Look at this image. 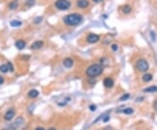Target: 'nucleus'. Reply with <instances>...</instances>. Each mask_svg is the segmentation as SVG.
<instances>
[{
    "label": "nucleus",
    "mask_w": 157,
    "mask_h": 130,
    "mask_svg": "<svg viewBox=\"0 0 157 130\" xmlns=\"http://www.w3.org/2000/svg\"><path fill=\"white\" fill-rule=\"evenodd\" d=\"M48 130H57L56 128H49Z\"/></svg>",
    "instance_id": "2f4dec72"
},
{
    "label": "nucleus",
    "mask_w": 157,
    "mask_h": 130,
    "mask_svg": "<svg viewBox=\"0 0 157 130\" xmlns=\"http://www.w3.org/2000/svg\"><path fill=\"white\" fill-rule=\"evenodd\" d=\"M150 38L153 42H155L156 41V34L154 31H151L150 32Z\"/></svg>",
    "instance_id": "412c9836"
},
{
    "label": "nucleus",
    "mask_w": 157,
    "mask_h": 130,
    "mask_svg": "<svg viewBox=\"0 0 157 130\" xmlns=\"http://www.w3.org/2000/svg\"><path fill=\"white\" fill-rule=\"evenodd\" d=\"M9 66L7 64H4V65H0V72L1 73H3V74H5V73H7V72L9 71Z\"/></svg>",
    "instance_id": "f3484780"
},
{
    "label": "nucleus",
    "mask_w": 157,
    "mask_h": 130,
    "mask_svg": "<svg viewBox=\"0 0 157 130\" xmlns=\"http://www.w3.org/2000/svg\"><path fill=\"white\" fill-rule=\"evenodd\" d=\"M15 46H16L18 49H19V50H22V49H24L25 47V42L24 40L19 39V40H18V41H16Z\"/></svg>",
    "instance_id": "ddd939ff"
},
{
    "label": "nucleus",
    "mask_w": 157,
    "mask_h": 130,
    "mask_svg": "<svg viewBox=\"0 0 157 130\" xmlns=\"http://www.w3.org/2000/svg\"><path fill=\"white\" fill-rule=\"evenodd\" d=\"M111 49L113 51V52H116V51L118 50V45L116 44H113L111 46Z\"/></svg>",
    "instance_id": "b1692460"
},
{
    "label": "nucleus",
    "mask_w": 157,
    "mask_h": 130,
    "mask_svg": "<svg viewBox=\"0 0 157 130\" xmlns=\"http://www.w3.org/2000/svg\"><path fill=\"white\" fill-rule=\"evenodd\" d=\"M96 108H97V107L95 105H90V106H89V109H90L92 112L95 111V110H96Z\"/></svg>",
    "instance_id": "a878e982"
},
{
    "label": "nucleus",
    "mask_w": 157,
    "mask_h": 130,
    "mask_svg": "<svg viewBox=\"0 0 157 130\" xmlns=\"http://www.w3.org/2000/svg\"><path fill=\"white\" fill-rule=\"evenodd\" d=\"M25 4H27L28 6H32V5L35 4V0H26V1H25Z\"/></svg>",
    "instance_id": "5701e85b"
},
{
    "label": "nucleus",
    "mask_w": 157,
    "mask_h": 130,
    "mask_svg": "<svg viewBox=\"0 0 157 130\" xmlns=\"http://www.w3.org/2000/svg\"><path fill=\"white\" fill-rule=\"evenodd\" d=\"M24 123V120L23 118H18L16 121H15L14 123L10 126V129L11 130H17L19 128L21 127V125Z\"/></svg>",
    "instance_id": "423d86ee"
},
{
    "label": "nucleus",
    "mask_w": 157,
    "mask_h": 130,
    "mask_svg": "<svg viewBox=\"0 0 157 130\" xmlns=\"http://www.w3.org/2000/svg\"><path fill=\"white\" fill-rule=\"evenodd\" d=\"M135 68L138 70L139 72L146 73V72L149 69V64H148V62L144 59H138L135 63Z\"/></svg>",
    "instance_id": "7ed1b4c3"
},
{
    "label": "nucleus",
    "mask_w": 157,
    "mask_h": 130,
    "mask_svg": "<svg viewBox=\"0 0 157 130\" xmlns=\"http://www.w3.org/2000/svg\"><path fill=\"white\" fill-rule=\"evenodd\" d=\"M122 10V12L125 13V14H128V13L131 12V11H132V7L130 6L129 4H125V5H123L121 8Z\"/></svg>",
    "instance_id": "dca6fc26"
},
{
    "label": "nucleus",
    "mask_w": 157,
    "mask_h": 130,
    "mask_svg": "<svg viewBox=\"0 0 157 130\" xmlns=\"http://www.w3.org/2000/svg\"><path fill=\"white\" fill-rule=\"evenodd\" d=\"M4 79L2 77V76H0V85L3 84V83H4Z\"/></svg>",
    "instance_id": "c85d7f7f"
},
{
    "label": "nucleus",
    "mask_w": 157,
    "mask_h": 130,
    "mask_svg": "<svg viewBox=\"0 0 157 130\" xmlns=\"http://www.w3.org/2000/svg\"><path fill=\"white\" fill-rule=\"evenodd\" d=\"M82 16L79 13H72L68 14L64 17L63 21L66 25L69 26H76V25H80L82 21Z\"/></svg>",
    "instance_id": "f257e3e1"
},
{
    "label": "nucleus",
    "mask_w": 157,
    "mask_h": 130,
    "mask_svg": "<svg viewBox=\"0 0 157 130\" xmlns=\"http://www.w3.org/2000/svg\"><path fill=\"white\" fill-rule=\"evenodd\" d=\"M55 7L60 11L68 10L71 7V2L69 0H57L55 2Z\"/></svg>",
    "instance_id": "20e7f679"
},
{
    "label": "nucleus",
    "mask_w": 157,
    "mask_h": 130,
    "mask_svg": "<svg viewBox=\"0 0 157 130\" xmlns=\"http://www.w3.org/2000/svg\"><path fill=\"white\" fill-rule=\"evenodd\" d=\"M10 25L13 27H18V26L22 25V22L18 21V20H12V21L10 22Z\"/></svg>",
    "instance_id": "a211bd4d"
},
{
    "label": "nucleus",
    "mask_w": 157,
    "mask_h": 130,
    "mask_svg": "<svg viewBox=\"0 0 157 130\" xmlns=\"http://www.w3.org/2000/svg\"><path fill=\"white\" fill-rule=\"evenodd\" d=\"M43 46H44V42L41 41V40H38V41H35L34 43H32L31 47V49H33V50H38V49L42 48Z\"/></svg>",
    "instance_id": "6e6552de"
},
{
    "label": "nucleus",
    "mask_w": 157,
    "mask_h": 130,
    "mask_svg": "<svg viewBox=\"0 0 157 130\" xmlns=\"http://www.w3.org/2000/svg\"><path fill=\"white\" fill-rule=\"evenodd\" d=\"M94 3H101V2H102L103 0H92Z\"/></svg>",
    "instance_id": "c756f323"
},
{
    "label": "nucleus",
    "mask_w": 157,
    "mask_h": 130,
    "mask_svg": "<svg viewBox=\"0 0 157 130\" xmlns=\"http://www.w3.org/2000/svg\"><path fill=\"white\" fill-rule=\"evenodd\" d=\"M143 93H156L157 92V86H151L148 87H146L142 90Z\"/></svg>",
    "instance_id": "2eb2a0df"
},
{
    "label": "nucleus",
    "mask_w": 157,
    "mask_h": 130,
    "mask_svg": "<svg viewBox=\"0 0 157 130\" xmlns=\"http://www.w3.org/2000/svg\"><path fill=\"white\" fill-rule=\"evenodd\" d=\"M103 85H104L105 87L112 88L113 86V85H114V81H113V80L112 79V78L107 77L103 80Z\"/></svg>",
    "instance_id": "0eeeda50"
},
{
    "label": "nucleus",
    "mask_w": 157,
    "mask_h": 130,
    "mask_svg": "<svg viewBox=\"0 0 157 130\" xmlns=\"http://www.w3.org/2000/svg\"><path fill=\"white\" fill-rule=\"evenodd\" d=\"M99 40H100V36L97 35V34L90 33L88 34L87 37H86V41L89 44H94V43L98 42Z\"/></svg>",
    "instance_id": "39448f33"
},
{
    "label": "nucleus",
    "mask_w": 157,
    "mask_h": 130,
    "mask_svg": "<svg viewBox=\"0 0 157 130\" xmlns=\"http://www.w3.org/2000/svg\"><path fill=\"white\" fill-rule=\"evenodd\" d=\"M9 8L10 9V10H14V9L18 8V4L17 2H11L9 4Z\"/></svg>",
    "instance_id": "aec40b11"
},
{
    "label": "nucleus",
    "mask_w": 157,
    "mask_h": 130,
    "mask_svg": "<svg viewBox=\"0 0 157 130\" xmlns=\"http://www.w3.org/2000/svg\"><path fill=\"white\" fill-rule=\"evenodd\" d=\"M153 107L157 111V100H156V101H154V103H153Z\"/></svg>",
    "instance_id": "cd10ccee"
},
{
    "label": "nucleus",
    "mask_w": 157,
    "mask_h": 130,
    "mask_svg": "<svg viewBox=\"0 0 157 130\" xmlns=\"http://www.w3.org/2000/svg\"><path fill=\"white\" fill-rule=\"evenodd\" d=\"M129 97H130L129 93H125V94H123L121 97H120V101H127V100H128V99H129Z\"/></svg>",
    "instance_id": "4be33fe9"
},
{
    "label": "nucleus",
    "mask_w": 157,
    "mask_h": 130,
    "mask_svg": "<svg viewBox=\"0 0 157 130\" xmlns=\"http://www.w3.org/2000/svg\"><path fill=\"white\" fill-rule=\"evenodd\" d=\"M109 120H110V116H109V115L103 116V122H107Z\"/></svg>",
    "instance_id": "393cba45"
},
{
    "label": "nucleus",
    "mask_w": 157,
    "mask_h": 130,
    "mask_svg": "<svg viewBox=\"0 0 157 130\" xmlns=\"http://www.w3.org/2000/svg\"><path fill=\"white\" fill-rule=\"evenodd\" d=\"M7 65H8L9 69H10V71L12 72V71H13V65H11V63H10V62H8V63H7Z\"/></svg>",
    "instance_id": "bb28decb"
},
{
    "label": "nucleus",
    "mask_w": 157,
    "mask_h": 130,
    "mask_svg": "<svg viewBox=\"0 0 157 130\" xmlns=\"http://www.w3.org/2000/svg\"><path fill=\"white\" fill-rule=\"evenodd\" d=\"M63 65H64L65 67H66V68H71L73 65V59H71V58H66V59H65L64 61H63Z\"/></svg>",
    "instance_id": "9b49d317"
},
{
    "label": "nucleus",
    "mask_w": 157,
    "mask_h": 130,
    "mask_svg": "<svg viewBox=\"0 0 157 130\" xmlns=\"http://www.w3.org/2000/svg\"><path fill=\"white\" fill-rule=\"evenodd\" d=\"M14 115H15V111L13 109H10L4 114V119L6 120V121H10V120H12Z\"/></svg>",
    "instance_id": "9d476101"
},
{
    "label": "nucleus",
    "mask_w": 157,
    "mask_h": 130,
    "mask_svg": "<svg viewBox=\"0 0 157 130\" xmlns=\"http://www.w3.org/2000/svg\"><path fill=\"white\" fill-rule=\"evenodd\" d=\"M103 72V66L100 64H92V65H89L86 70V74L87 77L91 78V79H94V78L99 77L101 75Z\"/></svg>",
    "instance_id": "f03ea898"
},
{
    "label": "nucleus",
    "mask_w": 157,
    "mask_h": 130,
    "mask_svg": "<svg viewBox=\"0 0 157 130\" xmlns=\"http://www.w3.org/2000/svg\"><path fill=\"white\" fill-rule=\"evenodd\" d=\"M89 5V2L87 0H78L77 1V6L80 9L86 8Z\"/></svg>",
    "instance_id": "1a4fd4ad"
},
{
    "label": "nucleus",
    "mask_w": 157,
    "mask_h": 130,
    "mask_svg": "<svg viewBox=\"0 0 157 130\" xmlns=\"http://www.w3.org/2000/svg\"><path fill=\"white\" fill-rule=\"evenodd\" d=\"M153 80V74H148V73H146V74H143L142 76V80L144 82H149Z\"/></svg>",
    "instance_id": "4468645a"
},
{
    "label": "nucleus",
    "mask_w": 157,
    "mask_h": 130,
    "mask_svg": "<svg viewBox=\"0 0 157 130\" xmlns=\"http://www.w3.org/2000/svg\"><path fill=\"white\" fill-rule=\"evenodd\" d=\"M35 130H46L45 128H37Z\"/></svg>",
    "instance_id": "7c9ffc66"
},
{
    "label": "nucleus",
    "mask_w": 157,
    "mask_h": 130,
    "mask_svg": "<svg viewBox=\"0 0 157 130\" xmlns=\"http://www.w3.org/2000/svg\"><path fill=\"white\" fill-rule=\"evenodd\" d=\"M28 97L29 98H31V99H34V98H37V97L39 95V92L38 90H36V89H31L27 93Z\"/></svg>",
    "instance_id": "f8f14e48"
},
{
    "label": "nucleus",
    "mask_w": 157,
    "mask_h": 130,
    "mask_svg": "<svg viewBox=\"0 0 157 130\" xmlns=\"http://www.w3.org/2000/svg\"><path fill=\"white\" fill-rule=\"evenodd\" d=\"M121 112L123 113H125V114H132L134 113V109L132 107H127V108L123 109Z\"/></svg>",
    "instance_id": "6ab92c4d"
}]
</instances>
